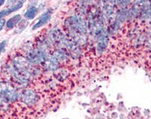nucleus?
<instances>
[{
	"mask_svg": "<svg viewBox=\"0 0 151 119\" xmlns=\"http://www.w3.org/2000/svg\"><path fill=\"white\" fill-rule=\"evenodd\" d=\"M25 1H26V0H20V1H18V2L14 5V6H11V8L0 11V19H1V18H3V17L7 16L9 14H11V13L18 11L20 8H21L22 6H23V4Z\"/></svg>",
	"mask_w": 151,
	"mask_h": 119,
	"instance_id": "6",
	"label": "nucleus"
},
{
	"mask_svg": "<svg viewBox=\"0 0 151 119\" xmlns=\"http://www.w3.org/2000/svg\"><path fill=\"white\" fill-rule=\"evenodd\" d=\"M4 2H5V0H0V6H2V5L4 4Z\"/></svg>",
	"mask_w": 151,
	"mask_h": 119,
	"instance_id": "14",
	"label": "nucleus"
},
{
	"mask_svg": "<svg viewBox=\"0 0 151 119\" xmlns=\"http://www.w3.org/2000/svg\"><path fill=\"white\" fill-rule=\"evenodd\" d=\"M116 4L115 0H104L103 13L107 20L112 19L114 14V6Z\"/></svg>",
	"mask_w": 151,
	"mask_h": 119,
	"instance_id": "2",
	"label": "nucleus"
},
{
	"mask_svg": "<svg viewBox=\"0 0 151 119\" xmlns=\"http://www.w3.org/2000/svg\"><path fill=\"white\" fill-rule=\"evenodd\" d=\"M6 42H7L6 40H3L2 42H0V55L4 51L5 47L6 46Z\"/></svg>",
	"mask_w": 151,
	"mask_h": 119,
	"instance_id": "11",
	"label": "nucleus"
},
{
	"mask_svg": "<svg viewBox=\"0 0 151 119\" xmlns=\"http://www.w3.org/2000/svg\"><path fill=\"white\" fill-rule=\"evenodd\" d=\"M20 20H21V16L20 15H15L13 17H12L11 18H10L8 20L7 23H6V27L8 29H13L15 27V25L17 24L20 23Z\"/></svg>",
	"mask_w": 151,
	"mask_h": 119,
	"instance_id": "8",
	"label": "nucleus"
},
{
	"mask_svg": "<svg viewBox=\"0 0 151 119\" xmlns=\"http://www.w3.org/2000/svg\"><path fill=\"white\" fill-rule=\"evenodd\" d=\"M18 0H7V2H6V6H14L16 4V1Z\"/></svg>",
	"mask_w": 151,
	"mask_h": 119,
	"instance_id": "12",
	"label": "nucleus"
},
{
	"mask_svg": "<svg viewBox=\"0 0 151 119\" xmlns=\"http://www.w3.org/2000/svg\"><path fill=\"white\" fill-rule=\"evenodd\" d=\"M5 25V20L4 19H0V31L3 29V27Z\"/></svg>",
	"mask_w": 151,
	"mask_h": 119,
	"instance_id": "13",
	"label": "nucleus"
},
{
	"mask_svg": "<svg viewBox=\"0 0 151 119\" xmlns=\"http://www.w3.org/2000/svg\"><path fill=\"white\" fill-rule=\"evenodd\" d=\"M59 63V60L54 55H52L47 58V61L45 63L44 65L46 67V68L47 69V70L54 72V71H56L57 70Z\"/></svg>",
	"mask_w": 151,
	"mask_h": 119,
	"instance_id": "5",
	"label": "nucleus"
},
{
	"mask_svg": "<svg viewBox=\"0 0 151 119\" xmlns=\"http://www.w3.org/2000/svg\"><path fill=\"white\" fill-rule=\"evenodd\" d=\"M97 38V50L98 51V52L101 53V52H103L107 47L108 42H109L107 32L104 30Z\"/></svg>",
	"mask_w": 151,
	"mask_h": 119,
	"instance_id": "3",
	"label": "nucleus"
},
{
	"mask_svg": "<svg viewBox=\"0 0 151 119\" xmlns=\"http://www.w3.org/2000/svg\"><path fill=\"white\" fill-rule=\"evenodd\" d=\"M22 100L25 104L29 105H34L36 103L38 100V96L36 93H35L33 91H26L22 95Z\"/></svg>",
	"mask_w": 151,
	"mask_h": 119,
	"instance_id": "4",
	"label": "nucleus"
},
{
	"mask_svg": "<svg viewBox=\"0 0 151 119\" xmlns=\"http://www.w3.org/2000/svg\"><path fill=\"white\" fill-rule=\"evenodd\" d=\"M0 95L9 101H15L18 97L15 88L8 82H0Z\"/></svg>",
	"mask_w": 151,
	"mask_h": 119,
	"instance_id": "1",
	"label": "nucleus"
},
{
	"mask_svg": "<svg viewBox=\"0 0 151 119\" xmlns=\"http://www.w3.org/2000/svg\"><path fill=\"white\" fill-rule=\"evenodd\" d=\"M116 4L120 6L122 9H124L128 6V4L130 3V0H115Z\"/></svg>",
	"mask_w": 151,
	"mask_h": 119,
	"instance_id": "10",
	"label": "nucleus"
},
{
	"mask_svg": "<svg viewBox=\"0 0 151 119\" xmlns=\"http://www.w3.org/2000/svg\"><path fill=\"white\" fill-rule=\"evenodd\" d=\"M38 13V8H36L35 6H32L25 13V17L27 20H32L37 16Z\"/></svg>",
	"mask_w": 151,
	"mask_h": 119,
	"instance_id": "9",
	"label": "nucleus"
},
{
	"mask_svg": "<svg viewBox=\"0 0 151 119\" xmlns=\"http://www.w3.org/2000/svg\"><path fill=\"white\" fill-rule=\"evenodd\" d=\"M50 19H51V13L49 11L46 12V13H45L44 14L40 17V19H39V20H38V22L36 24L34 25V26L33 27V28H32V29L36 30V29H37L43 27V25H46V24H47L48 22L50 20Z\"/></svg>",
	"mask_w": 151,
	"mask_h": 119,
	"instance_id": "7",
	"label": "nucleus"
},
{
	"mask_svg": "<svg viewBox=\"0 0 151 119\" xmlns=\"http://www.w3.org/2000/svg\"><path fill=\"white\" fill-rule=\"evenodd\" d=\"M1 103H2V98H0V105H1Z\"/></svg>",
	"mask_w": 151,
	"mask_h": 119,
	"instance_id": "15",
	"label": "nucleus"
}]
</instances>
